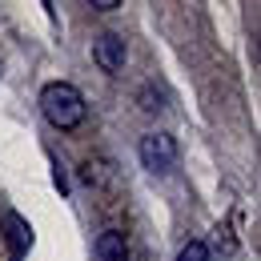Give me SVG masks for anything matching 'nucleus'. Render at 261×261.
Masks as SVG:
<instances>
[{
	"instance_id": "nucleus-1",
	"label": "nucleus",
	"mask_w": 261,
	"mask_h": 261,
	"mask_svg": "<svg viewBox=\"0 0 261 261\" xmlns=\"http://www.w3.org/2000/svg\"><path fill=\"white\" fill-rule=\"evenodd\" d=\"M40 113H44V121H48L53 129L68 133V129H76V125L85 121V97H81L76 85L53 81V85L40 89Z\"/></svg>"
},
{
	"instance_id": "nucleus-2",
	"label": "nucleus",
	"mask_w": 261,
	"mask_h": 261,
	"mask_svg": "<svg viewBox=\"0 0 261 261\" xmlns=\"http://www.w3.org/2000/svg\"><path fill=\"white\" fill-rule=\"evenodd\" d=\"M141 165L149 173H169L177 165V141L169 133H149L141 137Z\"/></svg>"
},
{
	"instance_id": "nucleus-3",
	"label": "nucleus",
	"mask_w": 261,
	"mask_h": 261,
	"mask_svg": "<svg viewBox=\"0 0 261 261\" xmlns=\"http://www.w3.org/2000/svg\"><path fill=\"white\" fill-rule=\"evenodd\" d=\"M125 57H129V48H125V36L100 33L97 40H93V61H97L105 72H121V68H125Z\"/></svg>"
},
{
	"instance_id": "nucleus-4",
	"label": "nucleus",
	"mask_w": 261,
	"mask_h": 261,
	"mask_svg": "<svg viewBox=\"0 0 261 261\" xmlns=\"http://www.w3.org/2000/svg\"><path fill=\"white\" fill-rule=\"evenodd\" d=\"M4 237H8V253H12V261H20L29 249H33V225H29L16 209L4 213Z\"/></svg>"
},
{
	"instance_id": "nucleus-5",
	"label": "nucleus",
	"mask_w": 261,
	"mask_h": 261,
	"mask_svg": "<svg viewBox=\"0 0 261 261\" xmlns=\"http://www.w3.org/2000/svg\"><path fill=\"white\" fill-rule=\"evenodd\" d=\"M93 253H97V261H129V241L121 229H105L93 245Z\"/></svg>"
},
{
	"instance_id": "nucleus-6",
	"label": "nucleus",
	"mask_w": 261,
	"mask_h": 261,
	"mask_svg": "<svg viewBox=\"0 0 261 261\" xmlns=\"http://www.w3.org/2000/svg\"><path fill=\"white\" fill-rule=\"evenodd\" d=\"M177 261H209V245L205 241H189V245H181Z\"/></svg>"
},
{
	"instance_id": "nucleus-7",
	"label": "nucleus",
	"mask_w": 261,
	"mask_h": 261,
	"mask_svg": "<svg viewBox=\"0 0 261 261\" xmlns=\"http://www.w3.org/2000/svg\"><path fill=\"white\" fill-rule=\"evenodd\" d=\"M89 8H93V12H113V8H121V4H117V0H93Z\"/></svg>"
}]
</instances>
